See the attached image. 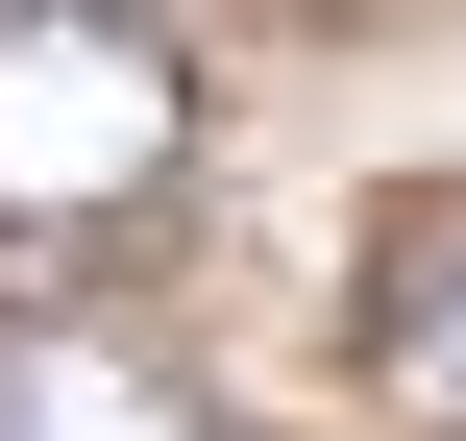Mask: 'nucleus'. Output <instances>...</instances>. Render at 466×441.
<instances>
[{
  "label": "nucleus",
  "instance_id": "nucleus-3",
  "mask_svg": "<svg viewBox=\"0 0 466 441\" xmlns=\"http://www.w3.org/2000/svg\"><path fill=\"white\" fill-rule=\"evenodd\" d=\"M369 393H393L418 441H466V172L369 246Z\"/></svg>",
  "mask_w": 466,
  "mask_h": 441
},
{
  "label": "nucleus",
  "instance_id": "nucleus-1",
  "mask_svg": "<svg viewBox=\"0 0 466 441\" xmlns=\"http://www.w3.org/2000/svg\"><path fill=\"white\" fill-rule=\"evenodd\" d=\"M197 172V49L147 0H0V246H98Z\"/></svg>",
  "mask_w": 466,
  "mask_h": 441
},
{
  "label": "nucleus",
  "instance_id": "nucleus-2",
  "mask_svg": "<svg viewBox=\"0 0 466 441\" xmlns=\"http://www.w3.org/2000/svg\"><path fill=\"white\" fill-rule=\"evenodd\" d=\"M0 441H221V393L98 295H0Z\"/></svg>",
  "mask_w": 466,
  "mask_h": 441
}]
</instances>
